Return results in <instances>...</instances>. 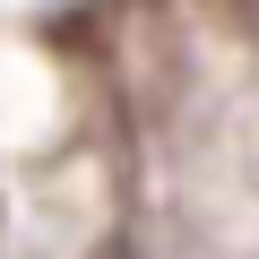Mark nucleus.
Listing matches in <instances>:
<instances>
[{
  "mask_svg": "<svg viewBox=\"0 0 259 259\" xmlns=\"http://www.w3.org/2000/svg\"><path fill=\"white\" fill-rule=\"evenodd\" d=\"M112 259H130V250H112Z\"/></svg>",
  "mask_w": 259,
  "mask_h": 259,
  "instance_id": "obj_1",
  "label": "nucleus"
}]
</instances>
